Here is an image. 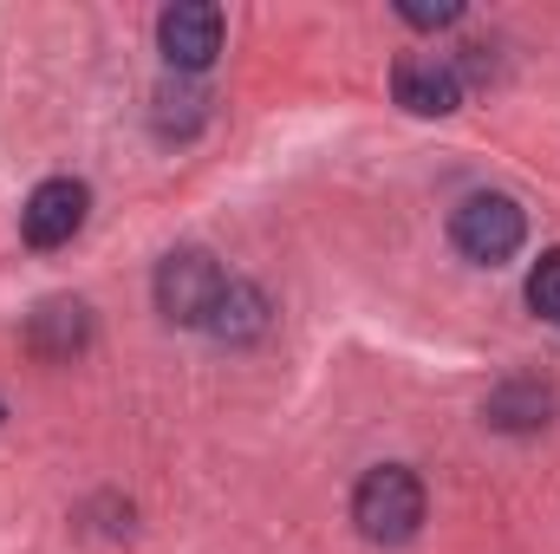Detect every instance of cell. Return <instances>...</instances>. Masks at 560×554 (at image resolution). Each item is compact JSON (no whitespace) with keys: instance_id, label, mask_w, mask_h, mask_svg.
<instances>
[{"instance_id":"obj_1","label":"cell","mask_w":560,"mask_h":554,"mask_svg":"<svg viewBox=\"0 0 560 554\" xmlns=\"http://www.w3.org/2000/svg\"><path fill=\"white\" fill-rule=\"evenodd\" d=\"M352 522H359V535L378 542V549L411 542V535L423 529V483L405 470V463H378V470H365L359 489H352Z\"/></svg>"},{"instance_id":"obj_2","label":"cell","mask_w":560,"mask_h":554,"mask_svg":"<svg viewBox=\"0 0 560 554\" xmlns=\"http://www.w3.org/2000/svg\"><path fill=\"white\" fill-rule=\"evenodd\" d=\"M450 242H456L463 262L495 268V262H509V255L528 242V209H522L515 196H502V189H476V196L456 203V216H450Z\"/></svg>"},{"instance_id":"obj_3","label":"cell","mask_w":560,"mask_h":554,"mask_svg":"<svg viewBox=\"0 0 560 554\" xmlns=\"http://www.w3.org/2000/svg\"><path fill=\"white\" fill-rule=\"evenodd\" d=\"M156 313L170 320V326H202L209 333V320H215V307H222V293H229V275H222V262L215 255H202V249H176V255H163L156 262Z\"/></svg>"},{"instance_id":"obj_4","label":"cell","mask_w":560,"mask_h":554,"mask_svg":"<svg viewBox=\"0 0 560 554\" xmlns=\"http://www.w3.org/2000/svg\"><path fill=\"white\" fill-rule=\"evenodd\" d=\"M156 46H163V59L189 79V72H209L215 66V53H222V7H209V0H176V7H163L156 13Z\"/></svg>"},{"instance_id":"obj_5","label":"cell","mask_w":560,"mask_h":554,"mask_svg":"<svg viewBox=\"0 0 560 554\" xmlns=\"http://www.w3.org/2000/svg\"><path fill=\"white\" fill-rule=\"evenodd\" d=\"M85 209H92V189H85L79 176H46V183L26 196V209H20V235H26L33 249H66V242L85 229Z\"/></svg>"},{"instance_id":"obj_6","label":"cell","mask_w":560,"mask_h":554,"mask_svg":"<svg viewBox=\"0 0 560 554\" xmlns=\"http://www.w3.org/2000/svg\"><path fill=\"white\" fill-rule=\"evenodd\" d=\"M392 92H398V105L418 112V118H450V112L463 105V72H456V59L418 53V59H398V66H392Z\"/></svg>"},{"instance_id":"obj_7","label":"cell","mask_w":560,"mask_h":554,"mask_svg":"<svg viewBox=\"0 0 560 554\" xmlns=\"http://www.w3.org/2000/svg\"><path fill=\"white\" fill-rule=\"evenodd\" d=\"M26 346L39 359H79L92 346V307L85 300H39L26 320Z\"/></svg>"},{"instance_id":"obj_8","label":"cell","mask_w":560,"mask_h":554,"mask_svg":"<svg viewBox=\"0 0 560 554\" xmlns=\"http://www.w3.org/2000/svg\"><path fill=\"white\" fill-rule=\"evenodd\" d=\"M268 293L261 287H248V280H229V293H222V307H215V320H209V333L215 339H229V346H248V339H261L268 333Z\"/></svg>"},{"instance_id":"obj_9","label":"cell","mask_w":560,"mask_h":554,"mask_svg":"<svg viewBox=\"0 0 560 554\" xmlns=\"http://www.w3.org/2000/svg\"><path fill=\"white\" fill-rule=\"evenodd\" d=\"M548 412H555L548 385H528V379H509V385L482 405V417L502 424V430H535V424H548Z\"/></svg>"},{"instance_id":"obj_10","label":"cell","mask_w":560,"mask_h":554,"mask_svg":"<svg viewBox=\"0 0 560 554\" xmlns=\"http://www.w3.org/2000/svg\"><path fill=\"white\" fill-rule=\"evenodd\" d=\"M196 125H202V92L183 85V79L163 85V92H156V131H163V138H189Z\"/></svg>"},{"instance_id":"obj_11","label":"cell","mask_w":560,"mask_h":554,"mask_svg":"<svg viewBox=\"0 0 560 554\" xmlns=\"http://www.w3.org/2000/svg\"><path fill=\"white\" fill-rule=\"evenodd\" d=\"M528 307L560 326V249H548V255L528 268Z\"/></svg>"},{"instance_id":"obj_12","label":"cell","mask_w":560,"mask_h":554,"mask_svg":"<svg viewBox=\"0 0 560 554\" xmlns=\"http://www.w3.org/2000/svg\"><path fill=\"white\" fill-rule=\"evenodd\" d=\"M398 13H405L411 26H450V20H463V7H456V0H436V7H430V0H405Z\"/></svg>"}]
</instances>
